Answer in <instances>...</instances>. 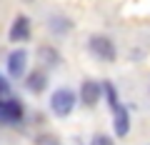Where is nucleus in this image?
Wrapping results in <instances>:
<instances>
[{
  "mask_svg": "<svg viewBox=\"0 0 150 145\" xmlns=\"http://www.w3.org/2000/svg\"><path fill=\"white\" fill-rule=\"evenodd\" d=\"M5 65H8L10 78H23L25 75V68H28V50L18 48V50H13V53H8Z\"/></svg>",
  "mask_w": 150,
  "mask_h": 145,
  "instance_id": "nucleus-4",
  "label": "nucleus"
},
{
  "mask_svg": "<svg viewBox=\"0 0 150 145\" xmlns=\"http://www.w3.org/2000/svg\"><path fill=\"white\" fill-rule=\"evenodd\" d=\"M30 30H33V23L28 15H18L15 20H13L10 30H8V38L13 40V43H25V40H30Z\"/></svg>",
  "mask_w": 150,
  "mask_h": 145,
  "instance_id": "nucleus-3",
  "label": "nucleus"
},
{
  "mask_svg": "<svg viewBox=\"0 0 150 145\" xmlns=\"http://www.w3.org/2000/svg\"><path fill=\"white\" fill-rule=\"evenodd\" d=\"M90 145H115V143H112V138H108V135H103V133H98V135H93V140H90Z\"/></svg>",
  "mask_w": 150,
  "mask_h": 145,
  "instance_id": "nucleus-14",
  "label": "nucleus"
},
{
  "mask_svg": "<svg viewBox=\"0 0 150 145\" xmlns=\"http://www.w3.org/2000/svg\"><path fill=\"white\" fill-rule=\"evenodd\" d=\"M0 125H8V123H5V118H3V113H0Z\"/></svg>",
  "mask_w": 150,
  "mask_h": 145,
  "instance_id": "nucleus-15",
  "label": "nucleus"
},
{
  "mask_svg": "<svg viewBox=\"0 0 150 145\" xmlns=\"http://www.w3.org/2000/svg\"><path fill=\"white\" fill-rule=\"evenodd\" d=\"M10 93H13L10 83H8V78L3 75V73H0V100H8V98H13Z\"/></svg>",
  "mask_w": 150,
  "mask_h": 145,
  "instance_id": "nucleus-12",
  "label": "nucleus"
},
{
  "mask_svg": "<svg viewBox=\"0 0 150 145\" xmlns=\"http://www.w3.org/2000/svg\"><path fill=\"white\" fill-rule=\"evenodd\" d=\"M112 128H115V135H118V138H125V135L130 133V113H128V108L118 105L112 110Z\"/></svg>",
  "mask_w": 150,
  "mask_h": 145,
  "instance_id": "nucleus-7",
  "label": "nucleus"
},
{
  "mask_svg": "<svg viewBox=\"0 0 150 145\" xmlns=\"http://www.w3.org/2000/svg\"><path fill=\"white\" fill-rule=\"evenodd\" d=\"M40 58H43V60H48L50 65H55V63H58V55H55V50H53V48H45V45L40 48Z\"/></svg>",
  "mask_w": 150,
  "mask_h": 145,
  "instance_id": "nucleus-13",
  "label": "nucleus"
},
{
  "mask_svg": "<svg viewBox=\"0 0 150 145\" xmlns=\"http://www.w3.org/2000/svg\"><path fill=\"white\" fill-rule=\"evenodd\" d=\"M75 103H78V93L70 90V88H58V90L50 95V110H53L58 118H68L75 110Z\"/></svg>",
  "mask_w": 150,
  "mask_h": 145,
  "instance_id": "nucleus-1",
  "label": "nucleus"
},
{
  "mask_svg": "<svg viewBox=\"0 0 150 145\" xmlns=\"http://www.w3.org/2000/svg\"><path fill=\"white\" fill-rule=\"evenodd\" d=\"M50 30H53V35H58V38H63V35H68L70 33V28H73V23L68 20V18H63V15H53L50 18Z\"/></svg>",
  "mask_w": 150,
  "mask_h": 145,
  "instance_id": "nucleus-9",
  "label": "nucleus"
},
{
  "mask_svg": "<svg viewBox=\"0 0 150 145\" xmlns=\"http://www.w3.org/2000/svg\"><path fill=\"white\" fill-rule=\"evenodd\" d=\"M0 113L5 118V123H20L25 118V108H23L20 100L8 98V100H0Z\"/></svg>",
  "mask_w": 150,
  "mask_h": 145,
  "instance_id": "nucleus-6",
  "label": "nucleus"
},
{
  "mask_svg": "<svg viewBox=\"0 0 150 145\" xmlns=\"http://www.w3.org/2000/svg\"><path fill=\"white\" fill-rule=\"evenodd\" d=\"M88 48H90V53L95 55L98 60H103V63H115V58H118V48H115V43H112L108 35H90Z\"/></svg>",
  "mask_w": 150,
  "mask_h": 145,
  "instance_id": "nucleus-2",
  "label": "nucleus"
},
{
  "mask_svg": "<svg viewBox=\"0 0 150 145\" xmlns=\"http://www.w3.org/2000/svg\"><path fill=\"white\" fill-rule=\"evenodd\" d=\"M100 98H103V85H100V83L83 80V85H80V100H83V105H85V108H95L98 103H100Z\"/></svg>",
  "mask_w": 150,
  "mask_h": 145,
  "instance_id": "nucleus-5",
  "label": "nucleus"
},
{
  "mask_svg": "<svg viewBox=\"0 0 150 145\" xmlns=\"http://www.w3.org/2000/svg\"><path fill=\"white\" fill-rule=\"evenodd\" d=\"M103 95L108 98V103H110V108L115 110V108L120 105V100H118V90H115V85H112L110 80L108 83H103Z\"/></svg>",
  "mask_w": 150,
  "mask_h": 145,
  "instance_id": "nucleus-10",
  "label": "nucleus"
},
{
  "mask_svg": "<svg viewBox=\"0 0 150 145\" xmlns=\"http://www.w3.org/2000/svg\"><path fill=\"white\" fill-rule=\"evenodd\" d=\"M25 85H28V90H30V93L40 95V93L48 88V73H45V70H33V73H28Z\"/></svg>",
  "mask_w": 150,
  "mask_h": 145,
  "instance_id": "nucleus-8",
  "label": "nucleus"
},
{
  "mask_svg": "<svg viewBox=\"0 0 150 145\" xmlns=\"http://www.w3.org/2000/svg\"><path fill=\"white\" fill-rule=\"evenodd\" d=\"M35 145H63V143H60V138L53 135V133H40L35 138Z\"/></svg>",
  "mask_w": 150,
  "mask_h": 145,
  "instance_id": "nucleus-11",
  "label": "nucleus"
}]
</instances>
